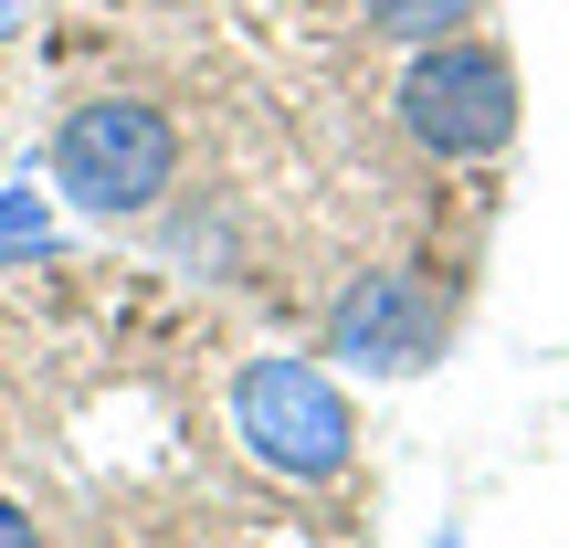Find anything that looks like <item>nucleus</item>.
I'll list each match as a JSON object with an SVG mask.
<instances>
[{"mask_svg": "<svg viewBox=\"0 0 569 548\" xmlns=\"http://www.w3.org/2000/svg\"><path fill=\"white\" fill-rule=\"evenodd\" d=\"M359 11H369V32H380V42H411V53H422V42H453L486 0H359Z\"/></svg>", "mask_w": 569, "mask_h": 548, "instance_id": "obj_5", "label": "nucleus"}, {"mask_svg": "<svg viewBox=\"0 0 569 548\" xmlns=\"http://www.w3.org/2000/svg\"><path fill=\"white\" fill-rule=\"evenodd\" d=\"M401 138L443 169H486L496 148L517 138V63L496 53L486 32H453V42H422L401 63V96H390Z\"/></svg>", "mask_w": 569, "mask_h": 548, "instance_id": "obj_3", "label": "nucleus"}, {"mask_svg": "<svg viewBox=\"0 0 569 548\" xmlns=\"http://www.w3.org/2000/svg\"><path fill=\"white\" fill-rule=\"evenodd\" d=\"M0 548H42V528H32V507H21V496H0Z\"/></svg>", "mask_w": 569, "mask_h": 548, "instance_id": "obj_7", "label": "nucleus"}, {"mask_svg": "<svg viewBox=\"0 0 569 548\" xmlns=\"http://www.w3.org/2000/svg\"><path fill=\"white\" fill-rule=\"evenodd\" d=\"M53 243V190H0V265H21V253H42Z\"/></svg>", "mask_w": 569, "mask_h": 548, "instance_id": "obj_6", "label": "nucleus"}, {"mask_svg": "<svg viewBox=\"0 0 569 548\" xmlns=\"http://www.w3.org/2000/svg\"><path fill=\"white\" fill-rule=\"evenodd\" d=\"M222 422L243 444L253 475L274 486H338L348 454H359V411H348L338 369L327 359H296V348H253L222 390Z\"/></svg>", "mask_w": 569, "mask_h": 548, "instance_id": "obj_2", "label": "nucleus"}, {"mask_svg": "<svg viewBox=\"0 0 569 548\" xmlns=\"http://www.w3.org/2000/svg\"><path fill=\"white\" fill-rule=\"evenodd\" d=\"M317 338H327V359L359 369V380H422L453 348V296H443V275H422V265H369V275L338 285Z\"/></svg>", "mask_w": 569, "mask_h": 548, "instance_id": "obj_4", "label": "nucleus"}, {"mask_svg": "<svg viewBox=\"0 0 569 548\" xmlns=\"http://www.w3.org/2000/svg\"><path fill=\"white\" fill-rule=\"evenodd\" d=\"M11 21H21V0H0V32H11Z\"/></svg>", "mask_w": 569, "mask_h": 548, "instance_id": "obj_8", "label": "nucleus"}, {"mask_svg": "<svg viewBox=\"0 0 569 548\" xmlns=\"http://www.w3.org/2000/svg\"><path fill=\"white\" fill-rule=\"evenodd\" d=\"M432 548H465V538H432Z\"/></svg>", "mask_w": 569, "mask_h": 548, "instance_id": "obj_9", "label": "nucleus"}, {"mask_svg": "<svg viewBox=\"0 0 569 548\" xmlns=\"http://www.w3.org/2000/svg\"><path fill=\"white\" fill-rule=\"evenodd\" d=\"M42 190L84 222H148V211L180 190V117L159 96H84L63 106Z\"/></svg>", "mask_w": 569, "mask_h": 548, "instance_id": "obj_1", "label": "nucleus"}]
</instances>
